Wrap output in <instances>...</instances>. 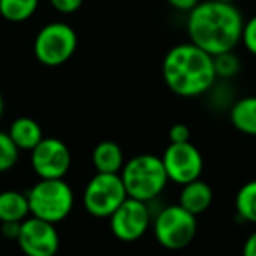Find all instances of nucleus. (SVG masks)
I'll list each match as a JSON object with an SVG mask.
<instances>
[{"instance_id":"nucleus-24","label":"nucleus","mask_w":256,"mask_h":256,"mask_svg":"<svg viewBox=\"0 0 256 256\" xmlns=\"http://www.w3.org/2000/svg\"><path fill=\"white\" fill-rule=\"evenodd\" d=\"M22 223H0V234L8 240H16L20 235Z\"/></svg>"},{"instance_id":"nucleus-16","label":"nucleus","mask_w":256,"mask_h":256,"mask_svg":"<svg viewBox=\"0 0 256 256\" xmlns=\"http://www.w3.org/2000/svg\"><path fill=\"white\" fill-rule=\"evenodd\" d=\"M230 121L237 132L256 137V96H244L232 104Z\"/></svg>"},{"instance_id":"nucleus-22","label":"nucleus","mask_w":256,"mask_h":256,"mask_svg":"<svg viewBox=\"0 0 256 256\" xmlns=\"http://www.w3.org/2000/svg\"><path fill=\"white\" fill-rule=\"evenodd\" d=\"M190 140V128L184 123H176L168 128V142L181 144Z\"/></svg>"},{"instance_id":"nucleus-12","label":"nucleus","mask_w":256,"mask_h":256,"mask_svg":"<svg viewBox=\"0 0 256 256\" xmlns=\"http://www.w3.org/2000/svg\"><path fill=\"white\" fill-rule=\"evenodd\" d=\"M214 193L212 188L209 186V182L202 181V179H195L192 182H186L181 186L179 192V206L184 207L188 212L200 216L202 212H206L210 206H212Z\"/></svg>"},{"instance_id":"nucleus-27","label":"nucleus","mask_w":256,"mask_h":256,"mask_svg":"<svg viewBox=\"0 0 256 256\" xmlns=\"http://www.w3.org/2000/svg\"><path fill=\"white\" fill-rule=\"evenodd\" d=\"M4 110H6L4 96H2V93H0V121H2V118H4Z\"/></svg>"},{"instance_id":"nucleus-13","label":"nucleus","mask_w":256,"mask_h":256,"mask_svg":"<svg viewBox=\"0 0 256 256\" xmlns=\"http://www.w3.org/2000/svg\"><path fill=\"white\" fill-rule=\"evenodd\" d=\"M92 164L100 174H120L124 165L123 150L114 140H102L93 148Z\"/></svg>"},{"instance_id":"nucleus-8","label":"nucleus","mask_w":256,"mask_h":256,"mask_svg":"<svg viewBox=\"0 0 256 256\" xmlns=\"http://www.w3.org/2000/svg\"><path fill=\"white\" fill-rule=\"evenodd\" d=\"M153 224L150 204L128 196L109 218L112 235L121 242H136L146 235Z\"/></svg>"},{"instance_id":"nucleus-14","label":"nucleus","mask_w":256,"mask_h":256,"mask_svg":"<svg viewBox=\"0 0 256 256\" xmlns=\"http://www.w3.org/2000/svg\"><path fill=\"white\" fill-rule=\"evenodd\" d=\"M8 134L20 151H32L44 139V132L40 124L34 118L28 116L16 118L9 126Z\"/></svg>"},{"instance_id":"nucleus-26","label":"nucleus","mask_w":256,"mask_h":256,"mask_svg":"<svg viewBox=\"0 0 256 256\" xmlns=\"http://www.w3.org/2000/svg\"><path fill=\"white\" fill-rule=\"evenodd\" d=\"M242 256H256V230L248 235L242 246Z\"/></svg>"},{"instance_id":"nucleus-9","label":"nucleus","mask_w":256,"mask_h":256,"mask_svg":"<svg viewBox=\"0 0 256 256\" xmlns=\"http://www.w3.org/2000/svg\"><path fill=\"white\" fill-rule=\"evenodd\" d=\"M30 164L39 179H65L72 167L70 148L56 137H44L30 151Z\"/></svg>"},{"instance_id":"nucleus-25","label":"nucleus","mask_w":256,"mask_h":256,"mask_svg":"<svg viewBox=\"0 0 256 256\" xmlns=\"http://www.w3.org/2000/svg\"><path fill=\"white\" fill-rule=\"evenodd\" d=\"M168 6H172L174 9L178 11H182V12H190L196 4H198L200 0H165Z\"/></svg>"},{"instance_id":"nucleus-2","label":"nucleus","mask_w":256,"mask_h":256,"mask_svg":"<svg viewBox=\"0 0 256 256\" xmlns=\"http://www.w3.org/2000/svg\"><path fill=\"white\" fill-rule=\"evenodd\" d=\"M162 76L167 88L182 98L206 95L218 81L212 54L193 42H182L168 50L162 64Z\"/></svg>"},{"instance_id":"nucleus-10","label":"nucleus","mask_w":256,"mask_h":256,"mask_svg":"<svg viewBox=\"0 0 256 256\" xmlns=\"http://www.w3.org/2000/svg\"><path fill=\"white\" fill-rule=\"evenodd\" d=\"M162 162H164L168 181L179 186L200 179L204 172L202 153L190 140L181 144H168L162 154Z\"/></svg>"},{"instance_id":"nucleus-20","label":"nucleus","mask_w":256,"mask_h":256,"mask_svg":"<svg viewBox=\"0 0 256 256\" xmlns=\"http://www.w3.org/2000/svg\"><path fill=\"white\" fill-rule=\"evenodd\" d=\"M214 60V70H216L218 79H232L240 70V60L234 51L220 53L212 56Z\"/></svg>"},{"instance_id":"nucleus-11","label":"nucleus","mask_w":256,"mask_h":256,"mask_svg":"<svg viewBox=\"0 0 256 256\" xmlns=\"http://www.w3.org/2000/svg\"><path fill=\"white\" fill-rule=\"evenodd\" d=\"M16 242L25 256H56L60 249V235L54 224L34 216L22 223Z\"/></svg>"},{"instance_id":"nucleus-7","label":"nucleus","mask_w":256,"mask_h":256,"mask_svg":"<svg viewBox=\"0 0 256 256\" xmlns=\"http://www.w3.org/2000/svg\"><path fill=\"white\" fill-rule=\"evenodd\" d=\"M128 198L120 174H100L96 172L82 192V206L93 218H106Z\"/></svg>"},{"instance_id":"nucleus-6","label":"nucleus","mask_w":256,"mask_h":256,"mask_svg":"<svg viewBox=\"0 0 256 256\" xmlns=\"http://www.w3.org/2000/svg\"><path fill=\"white\" fill-rule=\"evenodd\" d=\"M78 50V34L64 22L44 25L34 40V54L46 67H60L74 56Z\"/></svg>"},{"instance_id":"nucleus-3","label":"nucleus","mask_w":256,"mask_h":256,"mask_svg":"<svg viewBox=\"0 0 256 256\" xmlns=\"http://www.w3.org/2000/svg\"><path fill=\"white\" fill-rule=\"evenodd\" d=\"M121 181L130 198L140 202H154L167 188V172H165L162 156L142 153L124 162L120 172Z\"/></svg>"},{"instance_id":"nucleus-5","label":"nucleus","mask_w":256,"mask_h":256,"mask_svg":"<svg viewBox=\"0 0 256 256\" xmlns=\"http://www.w3.org/2000/svg\"><path fill=\"white\" fill-rule=\"evenodd\" d=\"M153 234L156 242L168 251H179L188 248L196 237L198 223L196 216L179 204L164 207L153 218Z\"/></svg>"},{"instance_id":"nucleus-1","label":"nucleus","mask_w":256,"mask_h":256,"mask_svg":"<svg viewBox=\"0 0 256 256\" xmlns=\"http://www.w3.org/2000/svg\"><path fill=\"white\" fill-rule=\"evenodd\" d=\"M244 18L234 4L218 0H200L188 12L190 42L198 46L206 53L216 54L234 51L240 42Z\"/></svg>"},{"instance_id":"nucleus-18","label":"nucleus","mask_w":256,"mask_h":256,"mask_svg":"<svg viewBox=\"0 0 256 256\" xmlns=\"http://www.w3.org/2000/svg\"><path fill=\"white\" fill-rule=\"evenodd\" d=\"M235 210L242 221L256 224V179L240 186L235 195Z\"/></svg>"},{"instance_id":"nucleus-19","label":"nucleus","mask_w":256,"mask_h":256,"mask_svg":"<svg viewBox=\"0 0 256 256\" xmlns=\"http://www.w3.org/2000/svg\"><path fill=\"white\" fill-rule=\"evenodd\" d=\"M20 153L22 151L12 142L9 134L4 132V130H0V174L12 170L18 165Z\"/></svg>"},{"instance_id":"nucleus-23","label":"nucleus","mask_w":256,"mask_h":256,"mask_svg":"<svg viewBox=\"0 0 256 256\" xmlns=\"http://www.w3.org/2000/svg\"><path fill=\"white\" fill-rule=\"evenodd\" d=\"M84 0H50V4L53 6L54 11L62 12V14H74L81 9Z\"/></svg>"},{"instance_id":"nucleus-15","label":"nucleus","mask_w":256,"mask_h":256,"mask_svg":"<svg viewBox=\"0 0 256 256\" xmlns=\"http://www.w3.org/2000/svg\"><path fill=\"white\" fill-rule=\"evenodd\" d=\"M30 216L28 196L16 190L0 192V223H23Z\"/></svg>"},{"instance_id":"nucleus-21","label":"nucleus","mask_w":256,"mask_h":256,"mask_svg":"<svg viewBox=\"0 0 256 256\" xmlns=\"http://www.w3.org/2000/svg\"><path fill=\"white\" fill-rule=\"evenodd\" d=\"M240 42L244 44V48L249 51V53L256 56V16H252V18L248 20V22H244Z\"/></svg>"},{"instance_id":"nucleus-17","label":"nucleus","mask_w":256,"mask_h":256,"mask_svg":"<svg viewBox=\"0 0 256 256\" xmlns=\"http://www.w3.org/2000/svg\"><path fill=\"white\" fill-rule=\"evenodd\" d=\"M39 0H0V16L11 23H23L36 14Z\"/></svg>"},{"instance_id":"nucleus-28","label":"nucleus","mask_w":256,"mask_h":256,"mask_svg":"<svg viewBox=\"0 0 256 256\" xmlns=\"http://www.w3.org/2000/svg\"><path fill=\"white\" fill-rule=\"evenodd\" d=\"M218 2H226V4H234L235 0H218Z\"/></svg>"},{"instance_id":"nucleus-4","label":"nucleus","mask_w":256,"mask_h":256,"mask_svg":"<svg viewBox=\"0 0 256 256\" xmlns=\"http://www.w3.org/2000/svg\"><path fill=\"white\" fill-rule=\"evenodd\" d=\"M30 216L48 223H62L74 209V192L65 179H39L26 192Z\"/></svg>"}]
</instances>
